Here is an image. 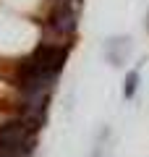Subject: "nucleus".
Returning a JSON list of instances; mask_svg holds the SVG:
<instances>
[{
    "mask_svg": "<svg viewBox=\"0 0 149 157\" xmlns=\"http://www.w3.org/2000/svg\"><path fill=\"white\" fill-rule=\"evenodd\" d=\"M105 52H107V60H110L113 66H123L126 58H128V52H131V39L128 37H113L110 42H107Z\"/></svg>",
    "mask_w": 149,
    "mask_h": 157,
    "instance_id": "nucleus-2",
    "label": "nucleus"
},
{
    "mask_svg": "<svg viewBox=\"0 0 149 157\" xmlns=\"http://www.w3.org/2000/svg\"><path fill=\"white\" fill-rule=\"evenodd\" d=\"M34 149V128L26 121H11L0 126V152L29 157Z\"/></svg>",
    "mask_w": 149,
    "mask_h": 157,
    "instance_id": "nucleus-1",
    "label": "nucleus"
},
{
    "mask_svg": "<svg viewBox=\"0 0 149 157\" xmlns=\"http://www.w3.org/2000/svg\"><path fill=\"white\" fill-rule=\"evenodd\" d=\"M136 86H139V71H131L126 76V100H131L136 94Z\"/></svg>",
    "mask_w": 149,
    "mask_h": 157,
    "instance_id": "nucleus-3",
    "label": "nucleus"
}]
</instances>
